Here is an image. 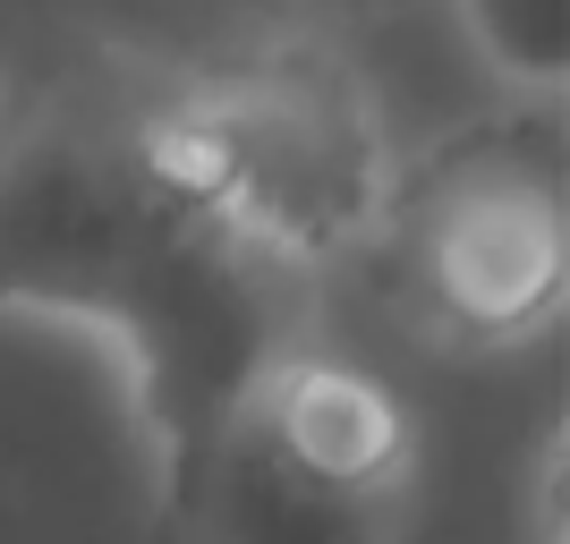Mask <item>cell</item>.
I'll use <instances>...</instances> for the list:
<instances>
[{
    "mask_svg": "<svg viewBox=\"0 0 570 544\" xmlns=\"http://www.w3.org/2000/svg\"><path fill=\"white\" fill-rule=\"evenodd\" d=\"M282 247L145 154V119L77 77L0 102V298L86 307L137 340L170 459L205 468L273 357Z\"/></svg>",
    "mask_w": 570,
    "mask_h": 544,
    "instance_id": "obj_1",
    "label": "cell"
},
{
    "mask_svg": "<svg viewBox=\"0 0 570 544\" xmlns=\"http://www.w3.org/2000/svg\"><path fill=\"white\" fill-rule=\"evenodd\" d=\"M273 434H282V451L315 476V485H366V476H383L392 451H401L392 400H383L375 383H357V375H333V366L282 383Z\"/></svg>",
    "mask_w": 570,
    "mask_h": 544,
    "instance_id": "obj_3",
    "label": "cell"
},
{
    "mask_svg": "<svg viewBox=\"0 0 570 544\" xmlns=\"http://www.w3.org/2000/svg\"><path fill=\"white\" fill-rule=\"evenodd\" d=\"M476 51L494 60L511 86H562L570 69V0H460Z\"/></svg>",
    "mask_w": 570,
    "mask_h": 544,
    "instance_id": "obj_4",
    "label": "cell"
},
{
    "mask_svg": "<svg viewBox=\"0 0 570 544\" xmlns=\"http://www.w3.org/2000/svg\"><path fill=\"white\" fill-rule=\"evenodd\" d=\"M426 281L476 332L537 324L553 307V289H562V205H553V179L502 170V179L452 188L426 230Z\"/></svg>",
    "mask_w": 570,
    "mask_h": 544,
    "instance_id": "obj_2",
    "label": "cell"
}]
</instances>
